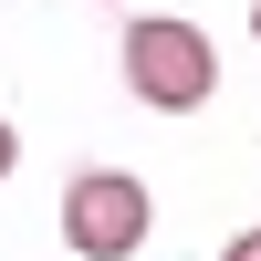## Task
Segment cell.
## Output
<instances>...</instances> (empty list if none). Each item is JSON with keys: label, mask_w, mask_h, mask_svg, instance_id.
<instances>
[{"label": "cell", "mask_w": 261, "mask_h": 261, "mask_svg": "<svg viewBox=\"0 0 261 261\" xmlns=\"http://www.w3.org/2000/svg\"><path fill=\"white\" fill-rule=\"evenodd\" d=\"M125 84H136V105H157V115H199L209 84H220V53H209L199 21H125Z\"/></svg>", "instance_id": "1"}, {"label": "cell", "mask_w": 261, "mask_h": 261, "mask_svg": "<svg viewBox=\"0 0 261 261\" xmlns=\"http://www.w3.org/2000/svg\"><path fill=\"white\" fill-rule=\"evenodd\" d=\"M146 220H157V199H146V178H125V167H84V178L63 188V241L84 261L146 251Z\"/></svg>", "instance_id": "2"}, {"label": "cell", "mask_w": 261, "mask_h": 261, "mask_svg": "<svg viewBox=\"0 0 261 261\" xmlns=\"http://www.w3.org/2000/svg\"><path fill=\"white\" fill-rule=\"evenodd\" d=\"M11 167H21V125L0 115V178H11Z\"/></svg>", "instance_id": "3"}, {"label": "cell", "mask_w": 261, "mask_h": 261, "mask_svg": "<svg viewBox=\"0 0 261 261\" xmlns=\"http://www.w3.org/2000/svg\"><path fill=\"white\" fill-rule=\"evenodd\" d=\"M220 261H261V230H241V241H230V251H220Z\"/></svg>", "instance_id": "4"}, {"label": "cell", "mask_w": 261, "mask_h": 261, "mask_svg": "<svg viewBox=\"0 0 261 261\" xmlns=\"http://www.w3.org/2000/svg\"><path fill=\"white\" fill-rule=\"evenodd\" d=\"M251 42H261V0H251Z\"/></svg>", "instance_id": "5"}]
</instances>
